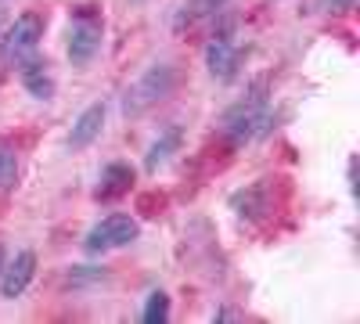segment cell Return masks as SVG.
I'll return each mask as SVG.
<instances>
[{"label":"cell","mask_w":360,"mask_h":324,"mask_svg":"<svg viewBox=\"0 0 360 324\" xmlns=\"http://www.w3.org/2000/svg\"><path fill=\"white\" fill-rule=\"evenodd\" d=\"M270 127H274V108H270V98H266V86L263 83H256L252 91H249V98L231 105L224 112V119H220L224 137L234 141V144H252V141L266 137Z\"/></svg>","instance_id":"cell-1"},{"label":"cell","mask_w":360,"mask_h":324,"mask_svg":"<svg viewBox=\"0 0 360 324\" xmlns=\"http://www.w3.org/2000/svg\"><path fill=\"white\" fill-rule=\"evenodd\" d=\"M44 29H47V18L40 11H25L18 15L8 29H4V37H0V62H8V65H22L25 58H33L40 40H44Z\"/></svg>","instance_id":"cell-2"},{"label":"cell","mask_w":360,"mask_h":324,"mask_svg":"<svg viewBox=\"0 0 360 324\" xmlns=\"http://www.w3.org/2000/svg\"><path fill=\"white\" fill-rule=\"evenodd\" d=\"M173 86H176V69H173L169 62L144 69V76H141L137 83H130V91L123 94V115H141V112H148L152 105H159L162 98H169Z\"/></svg>","instance_id":"cell-3"},{"label":"cell","mask_w":360,"mask_h":324,"mask_svg":"<svg viewBox=\"0 0 360 324\" xmlns=\"http://www.w3.org/2000/svg\"><path fill=\"white\" fill-rule=\"evenodd\" d=\"M137 238H141V223L130 213H108L105 220H98L86 231L83 249H86V256H101V252H112V249L134 245Z\"/></svg>","instance_id":"cell-4"},{"label":"cell","mask_w":360,"mask_h":324,"mask_svg":"<svg viewBox=\"0 0 360 324\" xmlns=\"http://www.w3.org/2000/svg\"><path fill=\"white\" fill-rule=\"evenodd\" d=\"M101 40H105V25H101V18H94L86 8H79L76 18H72V25H69V44H65L69 62H72L76 69L90 65V62L98 58V51H101Z\"/></svg>","instance_id":"cell-5"},{"label":"cell","mask_w":360,"mask_h":324,"mask_svg":"<svg viewBox=\"0 0 360 324\" xmlns=\"http://www.w3.org/2000/svg\"><path fill=\"white\" fill-rule=\"evenodd\" d=\"M242 58H245V51L238 47V40H234V25L227 22L220 33H213V40H209V47H205V69H209V76H213V79L231 83V79L238 76V65H242Z\"/></svg>","instance_id":"cell-6"},{"label":"cell","mask_w":360,"mask_h":324,"mask_svg":"<svg viewBox=\"0 0 360 324\" xmlns=\"http://www.w3.org/2000/svg\"><path fill=\"white\" fill-rule=\"evenodd\" d=\"M33 278H37V252H29V249L15 252V259H8L4 271H0V296L18 299L22 292L33 285Z\"/></svg>","instance_id":"cell-7"},{"label":"cell","mask_w":360,"mask_h":324,"mask_svg":"<svg viewBox=\"0 0 360 324\" xmlns=\"http://www.w3.org/2000/svg\"><path fill=\"white\" fill-rule=\"evenodd\" d=\"M105 115H108V108H105V101H94V105H86L83 112H79V119L72 123V130H69V148L72 152H83V148H90L98 137H101V130H105Z\"/></svg>","instance_id":"cell-8"},{"label":"cell","mask_w":360,"mask_h":324,"mask_svg":"<svg viewBox=\"0 0 360 324\" xmlns=\"http://www.w3.org/2000/svg\"><path fill=\"white\" fill-rule=\"evenodd\" d=\"M134 181H137V173H134V166H130V162H108V166L101 169V181H98L94 198H98V202L123 198V195L134 188Z\"/></svg>","instance_id":"cell-9"},{"label":"cell","mask_w":360,"mask_h":324,"mask_svg":"<svg viewBox=\"0 0 360 324\" xmlns=\"http://www.w3.org/2000/svg\"><path fill=\"white\" fill-rule=\"evenodd\" d=\"M18 79L29 94H33L37 101H51L54 98V76L47 72V62H40V58H25V62L18 65Z\"/></svg>","instance_id":"cell-10"},{"label":"cell","mask_w":360,"mask_h":324,"mask_svg":"<svg viewBox=\"0 0 360 324\" xmlns=\"http://www.w3.org/2000/svg\"><path fill=\"white\" fill-rule=\"evenodd\" d=\"M180 141H184V130H180V127H166V130L155 137L152 148H148V155H144V169H148V173H159V169L180 152Z\"/></svg>","instance_id":"cell-11"},{"label":"cell","mask_w":360,"mask_h":324,"mask_svg":"<svg viewBox=\"0 0 360 324\" xmlns=\"http://www.w3.org/2000/svg\"><path fill=\"white\" fill-rule=\"evenodd\" d=\"M224 4H227V0H184V4H180V11L173 15V29H176V33H184V29L198 25L202 18L224 11Z\"/></svg>","instance_id":"cell-12"},{"label":"cell","mask_w":360,"mask_h":324,"mask_svg":"<svg viewBox=\"0 0 360 324\" xmlns=\"http://www.w3.org/2000/svg\"><path fill=\"white\" fill-rule=\"evenodd\" d=\"M18 181V152L8 137H0V195L11 191Z\"/></svg>","instance_id":"cell-13"},{"label":"cell","mask_w":360,"mask_h":324,"mask_svg":"<svg viewBox=\"0 0 360 324\" xmlns=\"http://www.w3.org/2000/svg\"><path fill=\"white\" fill-rule=\"evenodd\" d=\"M141 320H144V324H162V320H169V296H166V292H152V296L144 299Z\"/></svg>","instance_id":"cell-14"},{"label":"cell","mask_w":360,"mask_h":324,"mask_svg":"<svg viewBox=\"0 0 360 324\" xmlns=\"http://www.w3.org/2000/svg\"><path fill=\"white\" fill-rule=\"evenodd\" d=\"M321 8L332 11V15H342V11H353L356 8V0H321Z\"/></svg>","instance_id":"cell-15"},{"label":"cell","mask_w":360,"mask_h":324,"mask_svg":"<svg viewBox=\"0 0 360 324\" xmlns=\"http://www.w3.org/2000/svg\"><path fill=\"white\" fill-rule=\"evenodd\" d=\"M231 317H234L231 310H217V313H213V320H231Z\"/></svg>","instance_id":"cell-16"},{"label":"cell","mask_w":360,"mask_h":324,"mask_svg":"<svg viewBox=\"0 0 360 324\" xmlns=\"http://www.w3.org/2000/svg\"><path fill=\"white\" fill-rule=\"evenodd\" d=\"M130 4H144V0H130Z\"/></svg>","instance_id":"cell-17"}]
</instances>
